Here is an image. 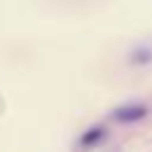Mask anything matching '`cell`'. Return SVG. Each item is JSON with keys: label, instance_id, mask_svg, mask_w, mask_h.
Returning a JSON list of instances; mask_svg holds the SVG:
<instances>
[{"label": "cell", "instance_id": "2", "mask_svg": "<svg viewBox=\"0 0 152 152\" xmlns=\"http://www.w3.org/2000/svg\"><path fill=\"white\" fill-rule=\"evenodd\" d=\"M100 138H102V131H100V128H95V131H90V135H88V138H83V142H86V145H90L93 140H100Z\"/></svg>", "mask_w": 152, "mask_h": 152}, {"label": "cell", "instance_id": "1", "mask_svg": "<svg viewBox=\"0 0 152 152\" xmlns=\"http://www.w3.org/2000/svg\"><path fill=\"white\" fill-rule=\"evenodd\" d=\"M142 116H145V107H140V104H126V107H119L114 112L116 121H138Z\"/></svg>", "mask_w": 152, "mask_h": 152}]
</instances>
